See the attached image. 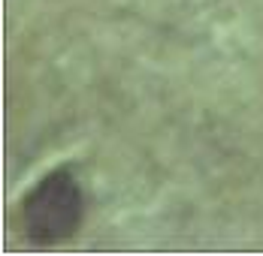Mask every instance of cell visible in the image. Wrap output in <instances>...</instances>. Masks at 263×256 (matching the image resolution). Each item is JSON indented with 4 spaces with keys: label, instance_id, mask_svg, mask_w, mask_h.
I'll return each mask as SVG.
<instances>
[{
    "label": "cell",
    "instance_id": "6da1fadb",
    "mask_svg": "<svg viewBox=\"0 0 263 256\" xmlns=\"http://www.w3.org/2000/svg\"><path fill=\"white\" fill-rule=\"evenodd\" d=\"M85 193L70 169H54L22 199V223L33 244L52 247L70 241L82 226Z\"/></svg>",
    "mask_w": 263,
    "mask_h": 256
}]
</instances>
